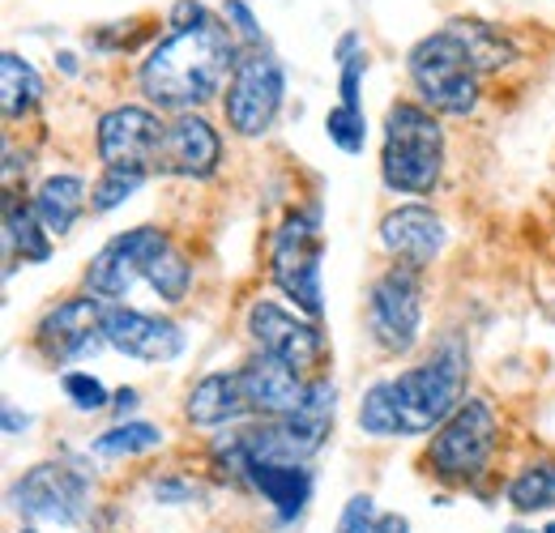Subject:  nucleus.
I'll return each instance as SVG.
<instances>
[{
  "instance_id": "obj_1",
  "label": "nucleus",
  "mask_w": 555,
  "mask_h": 533,
  "mask_svg": "<svg viewBox=\"0 0 555 533\" xmlns=\"http://www.w3.org/2000/svg\"><path fill=\"white\" fill-rule=\"evenodd\" d=\"M240 39L222 22V13L209 9L206 17L189 26H167L163 39L145 48L138 65V90L154 112H202L206 103L222 99L231 73L240 65Z\"/></svg>"
},
{
  "instance_id": "obj_2",
  "label": "nucleus",
  "mask_w": 555,
  "mask_h": 533,
  "mask_svg": "<svg viewBox=\"0 0 555 533\" xmlns=\"http://www.w3.org/2000/svg\"><path fill=\"white\" fill-rule=\"evenodd\" d=\"M398 440H418L431 435L440 422H449L462 401L470 398V346L462 334H440L431 341V350L402 367L398 376L380 380Z\"/></svg>"
},
{
  "instance_id": "obj_3",
  "label": "nucleus",
  "mask_w": 555,
  "mask_h": 533,
  "mask_svg": "<svg viewBox=\"0 0 555 533\" xmlns=\"http://www.w3.org/2000/svg\"><path fill=\"white\" fill-rule=\"evenodd\" d=\"M449 167V136L418 99H393L380 125V184L402 197H431Z\"/></svg>"
},
{
  "instance_id": "obj_4",
  "label": "nucleus",
  "mask_w": 555,
  "mask_h": 533,
  "mask_svg": "<svg viewBox=\"0 0 555 533\" xmlns=\"http://www.w3.org/2000/svg\"><path fill=\"white\" fill-rule=\"evenodd\" d=\"M500 453V414L487 398H466L462 410L440 422L427 435L423 448V469L440 482V486H457V491H479Z\"/></svg>"
},
{
  "instance_id": "obj_5",
  "label": "nucleus",
  "mask_w": 555,
  "mask_h": 533,
  "mask_svg": "<svg viewBox=\"0 0 555 533\" xmlns=\"http://www.w3.org/2000/svg\"><path fill=\"white\" fill-rule=\"evenodd\" d=\"M270 282L291 299L295 312L321 321L325 316V231H321V205H295L282 213L270 231V252H266Z\"/></svg>"
},
{
  "instance_id": "obj_6",
  "label": "nucleus",
  "mask_w": 555,
  "mask_h": 533,
  "mask_svg": "<svg viewBox=\"0 0 555 533\" xmlns=\"http://www.w3.org/2000/svg\"><path fill=\"white\" fill-rule=\"evenodd\" d=\"M9 512L35 530H77L94 512V469L86 457L35 461L9 482Z\"/></svg>"
},
{
  "instance_id": "obj_7",
  "label": "nucleus",
  "mask_w": 555,
  "mask_h": 533,
  "mask_svg": "<svg viewBox=\"0 0 555 533\" xmlns=\"http://www.w3.org/2000/svg\"><path fill=\"white\" fill-rule=\"evenodd\" d=\"M406 77L415 86V99L436 116L466 120L483 103V73L449 26L423 35L406 52Z\"/></svg>"
},
{
  "instance_id": "obj_8",
  "label": "nucleus",
  "mask_w": 555,
  "mask_h": 533,
  "mask_svg": "<svg viewBox=\"0 0 555 533\" xmlns=\"http://www.w3.org/2000/svg\"><path fill=\"white\" fill-rule=\"evenodd\" d=\"M423 312H427V290H423V269L389 261L372 282L363 299V329L372 346L385 359H406L423 341Z\"/></svg>"
},
{
  "instance_id": "obj_9",
  "label": "nucleus",
  "mask_w": 555,
  "mask_h": 533,
  "mask_svg": "<svg viewBox=\"0 0 555 533\" xmlns=\"http://www.w3.org/2000/svg\"><path fill=\"white\" fill-rule=\"evenodd\" d=\"M218 103H222V125L235 136L244 141L266 136L286 103V65L270 48H244Z\"/></svg>"
},
{
  "instance_id": "obj_10",
  "label": "nucleus",
  "mask_w": 555,
  "mask_h": 533,
  "mask_svg": "<svg viewBox=\"0 0 555 533\" xmlns=\"http://www.w3.org/2000/svg\"><path fill=\"white\" fill-rule=\"evenodd\" d=\"M171 244V231L154 222H138L112 235L81 273V295H94L99 303H129V295L141 282H150V269Z\"/></svg>"
},
{
  "instance_id": "obj_11",
  "label": "nucleus",
  "mask_w": 555,
  "mask_h": 533,
  "mask_svg": "<svg viewBox=\"0 0 555 533\" xmlns=\"http://www.w3.org/2000/svg\"><path fill=\"white\" fill-rule=\"evenodd\" d=\"M244 334L261 354H274L282 363H291L295 372H304V376H321L325 363H330L325 325L304 316V312H295V308H282L266 295H257L244 308Z\"/></svg>"
},
{
  "instance_id": "obj_12",
  "label": "nucleus",
  "mask_w": 555,
  "mask_h": 533,
  "mask_svg": "<svg viewBox=\"0 0 555 533\" xmlns=\"http://www.w3.org/2000/svg\"><path fill=\"white\" fill-rule=\"evenodd\" d=\"M103 308L107 303H99L94 295H69L52 303L30 329V350L52 367L86 363L99 350H112L103 337Z\"/></svg>"
},
{
  "instance_id": "obj_13",
  "label": "nucleus",
  "mask_w": 555,
  "mask_h": 533,
  "mask_svg": "<svg viewBox=\"0 0 555 533\" xmlns=\"http://www.w3.org/2000/svg\"><path fill=\"white\" fill-rule=\"evenodd\" d=\"M163 129H167V120L150 103H116L94 125V154H99L103 167H125V171L154 176Z\"/></svg>"
},
{
  "instance_id": "obj_14",
  "label": "nucleus",
  "mask_w": 555,
  "mask_h": 533,
  "mask_svg": "<svg viewBox=\"0 0 555 533\" xmlns=\"http://www.w3.org/2000/svg\"><path fill=\"white\" fill-rule=\"evenodd\" d=\"M103 337L116 354L138 359L145 367H167L189 350L184 325H176L163 312H141L133 303H107L103 308Z\"/></svg>"
},
{
  "instance_id": "obj_15",
  "label": "nucleus",
  "mask_w": 555,
  "mask_h": 533,
  "mask_svg": "<svg viewBox=\"0 0 555 533\" xmlns=\"http://www.w3.org/2000/svg\"><path fill=\"white\" fill-rule=\"evenodd\" d=\"M376 239H380V248L393 261L415 265L427 273V269L444 257V248H449V226H444V218L427 200H402V205H393V209L380 213Z\"/></svg>"
},
{
  "instance_id": "obj_16",
  "label": "nucleus",
  "mask_w": 555,
  "mask_h": 533,
  "mask_svg": "<svg viewBox=\"0 0 555 533\" xmlns=\"http://www.w3.org/2000/svg\"><path fill=\"white\" fill-rule=\"evenodd\" d=\"M222 167V133L209 125L202 112H184L171 116L163 141H158V158H154V176H171V180H209Z\"/></svg>"
},
{
  "instance_id": "obj_17",
  "label": "nucleus",
  "mask_w": 555,
  "mask_h": 533,
  "mask_svg": "<svg viewBox=\"0 0 555 533\" xmlns=\"http://www.w3.org/2000/svg\"><path fill=\"white\" fill-rule=\"evenodd\" d=\"M308 380L312 376L295 372L291 363H282L274 354H261V350H253L240 363V385H244L253 418H291L308 398Z\"/></svg>"
},
{
  "instance_id": "obj_18",
  "label": "nucleus",
  "mask_w": 555,
  "mask_h": 533,
  "mask_svg": "<svg viewBox=\"0 0 555 533\" xmlns=\"http://www.w3.org/2000/svg\"><path fill=\"white\" fill-rule=\"evenodd\" d=\"M244 495H257L278 525H295L317 495V469L312 461H248Z\"/></svg>"
},
{
  "instance_id": "obj_19",
  "label": "nucleus",
  "mask_w": 555,
  "mask_h": 533,
  "mask_svg": "<svg viewBox=\"0 0 555 533\" xmlns=\"http://www.w3.org/2000/svg\"><path fill=\"white\" fill-rule=\"evenodd\" d=\"M253 418L248 410V398H244V385H240V367L231 372H206L189 398H184V422L197 427V431H222V427H235Z\"/></svg>"
},
{
  "instance_id": "obj_20",
  "label": "nucleus",
  "mask_w": 555,
  "mask_h": 533,
  "mask_svg": "<svg viewBox=\"0 0 555 533\" xmlns=\"http://www.w3.org/2000/svg\"><path fill=\"white\" fill-rule=\"evenodd\" d=\"M30 205L39 213V222L48 226L52 239H65L73 226L81 222V213L90 209V184L73 171H56V176H43L30 193Z\"/></svg>"
},
{
  "instance_id": "obj_21",
  "label": "nucleus",
  "mask_w": 555,
  "mask_h": 533,
  "mask_svg": "<svg viewBox=\"0 0 555 533\" xmlns=\"http://www.w3.org/2000/svg\"><path fill=\"white\" fill-rule=\"evenodd\" d=\"M4 273H13V265H48L52 261V235L39 222L35 205L26 197H17L13 188H4Z\"/></svg>"
},
{
  "instance_id": "obj_22",
  "label": "nucleus",
  "mask_w": 555,
  "mask_h": 533,
  "mask_svg": "<svg viewBox=\"0 0 555 533\" xmlns=\"http://www.w3.org/2000/svg\"><path fill=\"white\" fill-rule=\"evenodd\" d=\"M504 504L517 512V517H543L555 512V457L552 453H539L530 461L513 469V478L504 482Z\"/></svg>"
},
{
  "instance_id": "obj_23",
  "label": "nucleus",
  "mask_w": 555,
  "mask_h": 533,
  "mask_svg": "<svg viewBox=\"0 0 555 533\" xmlns=\"http://www.w3.org/2000/svg\"><path fill=\"white\" fill-rule=\"evenodd\" d=\"M43 94H48V86H43L39 68L30 65L22 52L4 48L0 52V112H4V125H17V120L35 116Z\"/></svg>"
},
{
  "instance_id": "obj_24",
  "label": "nucleus",
  "mask_w": 555,
  "mask_h": 533,
  "mask_svg": "<svg viewBox=\"0 0 555 533\" xmlns=\"http://www.w3.org/2000/svg\"><path fill=\"white\" fill-rule=\"evenodd\" d=\"M444 26L466 43V52L479 65V73H500V68H508L521 56L517 43L508 39V30H500L495 22H483V17H449Z\"/></svg>"
},
{
  "instance_id": "obj_25",
  "label": "nucleus",
  "mask_w": 555,
  "mask_h": 533,
  "mask_svg": "<svg viewBox=\"0 0 555 533\" xmlns=\"http://www.w3.org/2000/svg\"><path fill=\"white\" fill-rule=\"evenodd\" d=\"M167 444V431L158 422H145V418H129V422H116L107 431H99L90 440V453L103 457V461H129V457H145L154 448Z\"/></svg>"
},
{
  "instance_id": "obj_26",
  "label": "nucleus",
  "mask_w": 555,
  "mask_h": 533,
  "mask_svg": "<svg viewBox=\"0 0 555 533\" xmlns=\"http://www.w3.org/2000/svg\"><path fill=\"white\" fill-rule=\"evenodd\" d=\"M167 308H180L184 299H189V290H193V261H189V252L180 248V244H171L154 269H150V282H145Z\"/></svg>"
},
{
  "instance_id": "obj_27",
  "label": "nucleus",
  "mask_w": 555,
  "mask_h": 533,
  "mask_svg": "<svg viewBox=\"0 0 555 533\" xmlns=\"http://www.w3.org/2000/svg\"><path fill=\"white\" fill-rule=\"evenodd\" d=\"M145 486H150V504H154V508H193V504H202L209 495L206 478L184 473V469L154 473Z\"/></svg>"
},
{
  "instance_id": "obj_28",
  "label": "nucleus",
  "mask_w": 555,
  "mask_h": 533,
  "mask_svg": "<svg viewBox=\"0 0 555 533\" xmlns=\"http://www.w3.org/2000/svg\"><path fill=\"white\" fill-rule=\"evenodd\" d=\"M145 171H125V167H103V176L90 184V213H112L125 200H133L145 188Z\"/></svg>"
},
{
  "instance_id": "obj_29",
  "label": "nucleus",
  "mask_w": 555,
  "mask_h": 533,
  "mask_svg": "<svg viewBox=\"0 0 555 533\" xmlns=\"http://www.w3.org/2000/svg\"><path fill=\"white\" fill-rule=\"evenodd\" d=\"M61 393L69 398V405L77 414H103V410H112V389L99 380V376H90V372H61Z\"/></svg>"
},
{
  "instance_id": "obj_30",
  "label": "nucleus",
  "mask_w": 555,
  "mask_h": 533,
  "mask_svg": "<svg viewBox=\"0 0 555 533\" xmlns=\"http://www.w3.org/2000/svg\"><path fill=\"white\" fill-rule=\"evenodd\" d=\"M325 136L343 150V154H363V145H367V116L363 112H354V107H334L330 116H325Z\"/></svg>"
},
{
  "instance_id": "obj_31",
  "label": "nucleus",
  "mask_w": 555,
  "mask_h": 533,
  "mask_svg": "<svg viewBox=\"0 0 555 533\" xmlns=\"http://www.w3.org/2000/svg\"><path fill=\"white\" fill-rule=\"evenodd\" d=\"M218 13L231 26V35L240 39V48H266V30H261V22H257V13H253L248 0H222Z\"/></svg>"
},
{
  "instance_id": "obj_32",
  "label": "nucleus",
  "mask_w": 555,
  "mask_h": 533,
  "mask_svg": "<svg viewBox=\"0 0 555 533\" xmlns=\"http://www.w3.org/2000/svg\"><path fill=\"white\" fill-rule=\"evenodd\" d=\"M363 77H367V52H354L338 65V103L363 112Z\"/></svg>"
},
{
  "instance_id": "obj_33",
  "label": "nucleus",
  "mask_w": 555,
  "mask_h": 533,
  "mask_svg": "<svg viewBox=\"0 0 555 533\" xmlns=\"http://www.w3.org/2000/svg\"><path fill=\"white\" fill-rule=\"evenodd\" d=\"M376 499L367 495V491H359V495H350L347 504H343V512H338V525L334 533H372L376 525Z\"/></svg>"
},
{
  "instance_id": "obj_34",
  "label": "nucleus",
  "mask_w": 555,
  "mask_h": 533,
  "mask_svg": "<svg viewBox=\"0 0 555 533\" xmlns=\"http://www.w3.org/2000/svg\"><path fill=\"white\" fill-rule=\"evenodd\" d=\"M30 427H35V414H26V410H17V405H4V410H0V431H4L9 440L26 435Z\"/></svg>"
},
{
  "instance_id": "obj_35",
  "label": "nucleus",
  "mask_w": 555,
  "mask_h": 533,
  "mask_svg": "<svg viewBox=\"0 0 555 533\" xmlns=\"http://www.w3.org/2000/svg\"><path fill=\"white\" fill-rule=\"evenodd\" d=\"M138 405H141V389H133V385H125V389L112 393V414H116V422H129V418L138 414Z\"/></svg>"
},
{
  "instance_id": "obj_36",
  "label": "nucleus",
  "mask_w": 555,
  "mask_h": 533,
  "mask_svg": "<svg viewBox=\"0 0 555 533\" xmlns=\"http://www.w3.org/2000/svg\"><path fill=\"white\" fill-rule=\"evenodd\" d=\"M372 533H411V517H402V512H376Z\"/></svg>"
},
{
  "instance_id": "obj_37",
  "label": "nucleus",
  "mask_w": 555,
  "mask_h": 533,
  "mask_svg": "<svg viewBox=\"0 0 555 533\" xmlns=\"http://www.w3.org/2000/svg\"><path fill=\"white\" fill-rule=\"evenodd\" d=\"M354 52H363V35H359V30H347V35L338 39V48H334V61L343 65V61H350Z\"/></svg>"
},
{
  "instance_id": "obj_38",
  "label": "nucleus",
  "mask_w": 555,
  "mask_h": 533,
  "mask_svg": "<svg viewBox=\"0 0 555 533\" xmlns=\"http://www.w3.org/2000/svg\"><path fill=\"white\" fill-rule=\"evenodd\" d=\"M56 68H61L65 77H77V73H81V61H77V52H56Z\"/></svg>"
},
{
  "instance_id": "obj_39",
  "label": "nucleus",
  "mask_w": 555,
  "mask_h": 533,
  "mask_svg": "<svg viewBox=\"0 0 555 533\" xmlns=\"http://www.w3.org/2000/svg\"><path fill=\"white\" fill-rule=\"evenodd\" d=\"M500 533H543V530H530V525H504Z\"/></svg>"
},
{
  "instance_id": "obj_40",
  "label": "nucleus",
  "mask_w": 555,
  "mask_h": 533,
  "mask_svg": "<svg viewBox=\"0 0 555 533\" xmlns=\"http://www.w3.org/2000/svg\"><path fill=\"white\" fill-rule=\"evenodd\" d=\"M543 533H555V517L547 521V525H543Z\"/></svg>"
},
{
  "instance_id": "obj_41",
  "label": "nucleus",
  "mask_w": 555,
  "mask_h": 533,
  "mask_svg": "<svg viewBox=\"0 0 555 533\" xmlns=\"http://www.w3.org/2000/svg\"><path fill=\"white\" fill-rule=\"evenodd\" d=\"M17 533H39V530H35V525H26V530H17Z\"/></svg>"
}]
</instances>
